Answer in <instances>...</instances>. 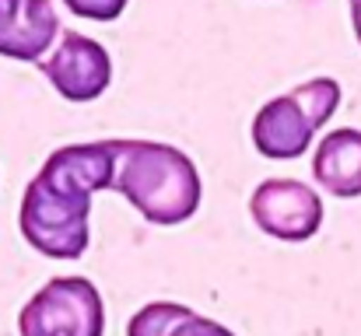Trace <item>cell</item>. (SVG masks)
Wrapping results in <instances>:
<instances>
[{
	"label": "cell",
	"instance_id": "cell-1",
	"mask_svg": "<svg viewBox=\"0 0 361 336\" xmlns=\"http://www.w3.org/2000/svg\"><path fill=\"white\" fill-rule=\"evenodd\" d=\"M116 140L67 144L46 158L21 197V235L49 259H81L92 242V197L113 186Z\"/></svg>",
	"mask_w": 361,
	"mask_h": 336
},
{
	"label": "cell",
	"instance_id": "cell-2",
	"mask_svg": "<svg viewBox=\"0 0 361 336\" xmlns=\"http://www.w3.org/2000/svg\"><path fill=\"white\" fill-rule=\"evenodd\" d=\"M151 224H183L200 211L204 182L190 154L158 140H116L113 186Z\"/></svg>",
	"mask_w": 361,
	"mask_h": 336
},
{
	"label": "cell",
	"instance_id": "cell-3",
	"mask_svg": "<svg viewBox=\"0 0 361 336\" xmlns=\"http://www.w3.org/2000/svg\"><path fill=\"white\" fill-rule=\"evenodd\" d=\"M341 106V85L334 77H312L288 95L270 99L252 119V144L263 158L295 161L312 147L319 126Z\"/></svg>",
	"mask_w": 361,
	"mask_h": 336
},
{
	"label": "cell",
	"instance_id": "cell-4",
	"mask_svg": "<svg viewBox=\"0 0 361 336\" xmlns=\"http://www.w3.org/2000/svg\"><path fill=\"white\" fill-rule=\"evenodd\" d=\"M18 330L21 336H102V294L88 277H56L25 301Z\"/></svg>",
	"mask_w": 361,
	"mask_h": 336
},
{
	"label": "cell",
	"instance_id": "cell-5",
	"mask_svg": "<svg viewBox=\"0 0 361 336\" xmlns=\"http://www.w3.org/2000/svg\"><path fill=\"white\" fill-rule=\"evenodd\" d=\"M256 228L281 242H305L323 224V197L298 179H263L249 197Z\"/></svg>",
	"mask_w": 361,
	"mask_h": 336
},
{
	"label": "cell",
	"instance_id": "cell-6",
	"mask_svg": "<svg viewBox=\"0 0 361 336\" xmlns=\"http://www.w3.org/2000/svg\"><path fill=\"white\" fill-rule=\"evenodd\" d=\"M39 70L67 102H95L113 81V60L106 46L81 32H63Z\"/></svg>",
	"mask_w": 361,
	"mask_h": 336
},
{
	"label": "cell",
	"instance_id": "cell-7",
	"mask_svg": "<svg viewBox=\"0 0 361 336\" xmlns=\"http://www.w3.org/2000/svg\"><path fill=\"white\" fill-rule=\"evenodd\" d=\"M312 179L341 200L361 197V130L341 126L330 130L312 154Z\"/></svg>",
	"mask_w": 361,
	"mask_h": 336
},
{
	"label": "cell",
	"instance_id": "cell-8",
	"mask_svg": "<svg viewBox=\"0 0 361 336\" xmlns=\"http://www.w3.org/2000/svg\"><path fill=\"white\" fill-rule=\"evenodd\" d=\"M60 42V21L53 0H25L14 32L0 42V56L21 63H42Z\"/></svg>",
	"mask_w": 361,
	"mask_h": 336
},
{
	"label": "cell",
	"instance_id": "cell-9",
	"mask_svg": "<svg viewBox=\"0 0 361 336\" xmlns=\"http://www.w3.org/2000/svg\"><path fill=\"white\" fill-rule=\"evenodd\" d=\"M190 316H193V309H186L179 301H151L130 319L126 336H172Z\"/></svg>",
	"mask_w": 361,
	"mask_h": 336
},
{
	"label": "cell",
	"instance_id": "cell-10",
	"mask_svg": "<svg viewBox=\"0 0 361 336\" xmlns=\"http://www.w3.org/2000/svg\"><path fill=\"white\" fill-rule=\"evenodd\" d=\"M63 7L88 21H116L126 11V0H63Z\"/></svg>",
	"mask_w": 361,
	"mask_h": 336
},
{
	"label": "cell",
	"instance_id": "cell-11",
	"mask_svg": "<svg viewBox=\"0 0 361 336\" xmlns=\"http://www.w3.org/2000/svg\"><path fill=\"white\" fill-rule=\"evenodd\" d=\"M172 336H235V333H232L228 326H221V323H214V319L193 312V316H190V319H186Z\"/></svg>",
	"mask_w": 361,
	"mask_h": 336
},
{
	"label": "cell",
	"instance_id": "cell-12",
	"mask_svg": "<svg viewBox=\"0 0 361 336\" xmlns=\"http://www.w3.org/2000/svg\"><path fill=\"white\" fill-rule=\"evenodd\" d=\"M21 4H25V0H0V42L14 32L18 14H21Z\"/></svg>",
	"mask_w": 361,
	"mask_h": 336
},
{
	"label": "cell",
	"instance_id": "cell-13",
	"mask_svg": "<svg viewBox=\"0 0 361 336\" xmlns=\"http://www.w3.org/2000/svg\"><path fill=\"white\" fill-rule=\"evenodd\" d=\"M351 4V21H355V35H358L361 42V0H348Z\"/></svg>",
	"mask_w": 361,
	"mask_h": 336
}]
</instances>
